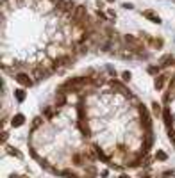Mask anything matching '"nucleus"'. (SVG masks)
Wrapping results in <instances>:
<instances>
[{
  "instance_id": "obj_1",
  "label": "nucleus",
  "mask_w": 175,
  "mask_h": 178,
  "mask_svg": "<svg viewBox=\"0 0 175 178\" xmlns=\"http://www.w3.org/2000/svg\"><path fill=\"white\" fill-rule=\"evenodd\" d=\"M15 80L18 82V84L23 87V89H27V87H32V86H34V80L31 79L27 73H23V71L16 73V75H15Z\"/></svg>"
},
{
  "instance_id": "obj_2",
  "label": "nucleus",
  "mask_w": 175,
  "mask_h": 178,
  "mask_svg": "<svg viewBox=\"0 0 175 178\" xmlns=\"http://www.w3.org/2000/svg\"><path fill=\"white\" fill-rule=\"evenodd\" d=\"M48 73H52V70H50V68H43V66H34V68H32V75H34L36 82L45 80L47 77H48Z\"/></svg>"
},
{
  "instance_id": "obj_3",
  "label": "nucleus",
  "mask_w": 175,
  "mask_h": 178,
  "mask_svg": "<svg viewBox=\"0 0 175 178\" xmlns=\"http://www.w3.org/2000/svg\"><path fill=\"white\" fill-rule=\"evenodd\" d=\"M139 116H141V125L145 130H152V119L147 112V107L145 105H139Z\"/></svg>"
},
{
  "instance_id": "obj_4",
  "label": "nucleus",
  "mask_w": 175,
  "mask_h": 178,
  "mask_svg": "<svg viewBox=\"0 0 175 178\" xmlns=\"http://www.w3.org/2000/svg\"><path fill=\"white\" fill-rule=\"evenodd\" d=\"M166 82H168V75H166V73H164V75L159 73L156 79H154V87H156L157 91H163L164 86H166Z\"/></svg>"
},
{
  "instance_id": "obj_5",
  "label": "nucleus",
  "mask_w": 175,
  "mask_h": 178,
  "mask_svg": "<svg viewBox=\"0 0 175 178\" xmlns=\"http://www.w3.org/2000/svg\"><path fill=\"white\" fill-rule=\"evenodd\" d=\"M163 121L166 123V126L168 128H172V125H173V118H172V114H170V109H168V105H164V109H163Z\"/></svg>"
},
{
  "instance_id": "obj_6",
  "label": "nucleus",
  "mask_w": 175,
  "mask_h": 178,
  "mask_svg": "<svg viewBox=\"0 0 175 178\" xmlns=\"http://www.w3.org/2000/svg\"><path fill=\"white\" fill-rule=\"evenodd\" d=\"M123 41H125V45H127V46H136V45L141 43L139 38H136L134 34H123Z\"/></svg>"
},
{
  "instance_id": "obj_7",
  "label": "nucleus",
  "mask_w": 175,
  "mask_h": 178,
  "mask_svg": "<svg viewBox=\"0 0 175 178\" xmlns=\"http://www.w3.org/2000/svg\"><path fill=\"white\" fill-rule=\"evenodd\" d=\"M77 126L80 128V132H82V136H84V137H89V134H91V132H89V125H88V121H86V119H79Z\"/></svg>"
},
{
  "instance_id": "obj_8",
  "label": "nucleus",
  "mask_w": 175,
  "mask_h": 178,
  "mask_svg": "<svg viewBox=\"0 0 175 178\" xmlns=\"http://www.w3.org/2000/svg\"><path fill=\"white\" fill-rule=\"evenodd\" d=\"M68 103V98H66V95H63V93H57L56 95V109H61V107H64Z\"/></svg>"
},
{
  "instance_id": "obj_9",
  "label": "nucleus",
  "mask_w": 175,
  "mask_h": 178,
  "mask_svg": "<svg viewBox=\"0 0 175 178\" xmlns=\"http://www.w3.org/2000/svg\"><path fill=\"white\" fill-rule=\"evenodd\" d=\"M143 16H145V18H148L150 21H154L156 25H161V23H163V21H161V18L157 16L154 11H143Z\"/></svg>"
},
{
  "instance_id": "obj_10",
  "label": "nucleus",
  "mask_w": 175,
  "mask_h": 178,
  "mask_svg": "<svg viewBox=\"0 0 175 178\" xmlns=\"http://www.w3.org/2000/svg\"><path fill=\"white\" fill-rule=\"evenodd\" d=\"M56 112H57V109H56V107H50V105H48V107H45V109H43V118H47L48 121H50V119H54Z\"/></svg>"
},
{
  "instance_id": "obj_11",
  "label": "nucleus",
  "mask_w": 175,
  "mask_h": 178,
  "mask_svg": "<svg viewBox=\"0 0 175 178\" xmlns=\"http://www.w3.org/2000/svg\"><path fill=\"white\" fill-rule=\"evenodd\" d=\"M173 62H175V59L170 55V54H166V55H163V57L159 59V64L164 66V68H166V66H173Z\"/></svg>"
},
{
  "instance_id": "obj_12",
  "label": "nucleus",
  "mask_w": 175,
  "mask_h": 178,
  "mask_svg": "<svg viewBox=\"0 0 175 178\" xmlns=\"http://www.w3.org/2000/svg\"><path fill=\"white\" fill-rule=\"evenodd\" d=\"M23 123H25V116H23V114H16V116L13 118V121H11V125H13V126H16V128L21 126Z\"/></svg>"
},
{
  "instance_id": "obj_13",
  "label": "nucleus",
  "mask_w": 175,
  "mask_h": 178,
  "mask_svg": "<svg viewBox=\"0 0 175 178\" xmlns=\"http://www.w3.org/2000/svg\"><path fill=\"white\" fill-rule=\"evenodd\" d=\"M113 45H115V39H107V41H104L98 48L102 50V52H111V48H113Z\"/></svg>"
},
{
  "instance_id": "obj_14",
  "label": "nucleus",
  "mask_w": 175,
  "mask_h": 178,
  "mask_svg": "<svg viewBox=\"0 0 175 178\" xmlns=\"http://www.w3.org/2000/svg\"><path fill=\"white\" fill-rule=\"evenodd\" d=\"M15 98H16V101H20V103L27 98V93H25V89H23V87H20V89L15 91Z\"/></svg>"
},
{
  "instance_id": "obj_15",
  "label": "nucleus",
  "mask_w": 175,
  "mask_h": 178,
  "mask_svg": "<svg viewBox=\"0 0 175 178\" xmlns=\"http://www.w3.org/2000/svg\"><path fill=\"white\" fill-rule=\"evenodd\" d=\"M95 151H97V155H98V158L102 160V162H109V157L104 153V150L100 148V146H95Z\"/></svg>"
},
{
  "instance_id": "obj_16",
  "label": "nucleus",
  "mask_w": 175,
  "mask_h": 178,
  "mask_svg": "<svg viewBox=\"0 0 175 178\" xmlns=\"http://www.w3.org/2000/svg\"><path fill=\"white\" fill-rule=\"evenodd\" d=\"M72 160H73V164H75V166H84V158H82L80 153H75V155L72 157Z\"/></svg>"
},
{
  "instance_id": "obj_17",
  "label": "nucleus",
  "mask_w": 175,
  "mask_h": 178,
  "mask_svg": "<svg viewBox=\"0 0 175 178\" xmlns=\"http://www.w3.org/2000/svg\"><path fill=\"white\" fill-rule=\"evenodd\" d=\"M41 123H43V118H41V116H34V118H32V128L41 126Z\"/></svg>"
},
{
  "instance_id": "obj_18",
  "label": "nucleus",
  "mask_w": 175,
  "mask_h": 178,
  "mask_svg": "<svg viewBox=\"0 0 175 178\" xmlns=\"http://www.w3.org/2000/svg\"><path fill=\"white\" fill-rule=\"evenodd\" d=\"M147 73H148V75H159V68H157V66H148V68H147Z\"/></svg>"
},
{
  "instance_id": "obj_19",
  "label": "nucleus",
  "mask_w": 175,
  "mask_h": 178,
  "mask_svg": "<svg viewBox=\"0 0 175 178\" xmlns=\"http://www.w3.org/2000/svg\"><path fill=\"white\" fill-rule=\"evenodd\" d=\"M61 175H63V176H66V178H77V175H75L72 169H64V171H61Z\"/></svg>"
},
{
  "instance_id": "obj_20",
  "label": "nucleus",
  "mask_w": 175,
  "mask_h": 178,
  "mask_svg": "<svg viewBox=\"0 0 175 178\" xmlns=\"http://www.w3.org/2000/svg\"><path fill=\"white\" fill-rule=\"evenodd\" d=\"M5 150H7V153H11V155H15V157H21V153L16 151V148H13V146H5Z\"/></svg>"
},
{
  "instance_id": "obj_21",
  "label": "nucleus",
  "mask_w": 175,
  "mask_h": 178,
  "mask_svg": "<svg viewBox=\"0 0 175 178\" xmlns=\"http://www.w3.org/2000/svg\"><path fill=\"white\" fill-rule=\"evenodd\" d=\"M156 158H157V160H161V162H164V160L168 158V155H166L164 151H157V153H156Z\"/></svg>"
},
{
  "instance_id": "obj_22",
  "label": "nucleus",
  "mask_w": 175,
  "mask_h": 178,
  "mask_svg": "<svg viewBox=\"0 0 175 178\" xmlns=\"http://www.w3.org/2000/svg\"><path fill=\"white\" fill-rule=\"evenodd\" d=\"M163 45H164V41L161 39V38H156V41H154V48L159 50V48H163Z\"/></svg>"
},
{
  "instance_id": "obj_23",
  "label": "nucleus",
  "mask_w": 175,
  "mask_h": 178,
  "mask_svg": "<svg viewBox=\"0 0 175 178\" xmlns=\"http://www.w3.org/2000/svg\"><path fill=\"white\" fill-rule=\"evenodd\" d=\"M131 77H132V75H131V71H122V80H123V82H129Z\"/></svg>"
},
{
  "instance_id": "obj_24",
  "label": "nucleus",
  "mask_w": 175,
  "mask_h": 178,
  "mask_svg": "<svg viewBox=\"0 0 175 178\" xmlns=\"http://www.w3.org/2000/svg\"><path fill=\"white\" fill-rule=\"evenodd\" d=\"M105 14H107V18H109V20H116V13H115L113 9H107V11H105Z\"/></svg>"
},
{
  "instance_id": "obj_25",
  "label": "nucleus",
  "mask_w": 175,
  "mask_h": 178,
  "mask_svg": "<svg viewBox=\"0 0 175 178\" xmlns=\"http://www.w3.org/2000/svg\"><path fill=\"white\" fill-rule=\"evenodd\" d=\"M152 109H154V112H156V114H163V111H161V105H159L157 101H154V103H152Z\"/></svg>"
},
{
  "instance_id": "obj_26",
  "label": "nucleus",
  "mask_w": 175,
  "mask_h": 178,
  "mask_svg": "<svg viewBox=\"0 0 175 178\" xmlns=\"http://www.w3.org/2000/svg\"><path fill=\"white\" fill-rule=\"evenodd\" d=\"M97 16H98V18H102L104 21H109V18H107V14H105L104 11H97Z\"/></svg>"
},
{
  "instance_id": "obj_27",
  "label": "nucleus",
  "mask_w": 175,
  "mask_h": 178,
  "mask_svg": "<svg viewBox=\"0 0 175 178\" xmlns=\"http://www.w3.org/2000/svg\"><path fill=\"white\" fill-rule=\"evenodd\" d=\"M122 7H123V9H129V11H131V9H134V5H132V4H129V2H123V4H122Z\"/></svg>"
},
{
  "instance_id": "obj_28",
  "label": "nucleus",
  "mask_w": 175,
  "mask_h": 178,
  "mask_svg": "<svg viewBox=\"0 0 175 178\" xmlns=\"http://www.w3.org/2000/svg\"><path fill=\"white\" fill-rule=\"evenodd\" d=\"M7 137H9V134H7V132H2V142H5Z\"/></svg>"
},
{
  "instance_id": "obj_29",
  "label": "nucleus",
  "mask_w": 175,
  "mask_h": 178,
  "mask_svg": "<svg viewBox=\"0 0 175 178\" xmlns=\"http://www.w3.org/2000/svg\"><path fill=\"white\" fill-rule=\"evenodd\" d=\"M107 71H109V75H111V77H113V79H115V77H116V73H115V70H113V68H109V70H107Z\"/></svg>"
},
{
  "instance_id": "obj_30",
  "label": "nucleus",
  "mask_w": 175,
  "mask_h": 178,
  "mask_svg": "<svg viewBox=\"0 0 175 178\" xmlns=\"http://www.w3.org/2000/svg\"><path fill=\"white\" fill-rule=\"evenodd\" d=\"M100 175H102V176H104V178H107V176H109V171H107V169H105V171H102V173H100Z\"/></svg>"
},
{
  "instance_id": "obj_31",
  "label": "nucleus",
  "mask_w": 175,
  "mask_h": 178,
  "mask_svg": "<svg viewBox=\"0 0 175 178\" xmlns=\"http://www.w3.org/2000/svg\"><path fill=\"white\" fill-rule=\"evenodd\" d=\"M120 178H131V176H127V175H122V176H120Z\"/></svg>"
},
{
  "instance_id": "obj_32",
  "label": "nucleus",
  "mask_w": 175,
  "mask_h": 178,
  "mask_svg": "<svg viewBox=\"0 0 175 178\" xmlns=\"http://www.w3.org/2000/svg\"><path fill=\"white\" fill-rule=\"evenodd\" d=\"M105 2H109V4H113V2H115V0H105Z\"/></svg>"
},
{
  "instance_id": "obj_33",
  "label": "nucleus",
  "mask_w": 175,
  "mask_h": 178,
  "mask_svg": "<svg viewBox=\"0 0 175 178\" xmlns=\"http://www.w3.org/2000/svg\"><path fill=\"white\" fill-rule=\"evenodd\" d=\"M18 178H27V176H18Z\"/></svg>"
}]
</instances>
